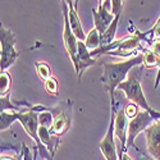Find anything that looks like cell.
Here are the masks:
<instances>
[{
	"instance_id": "cell-8",
	"label": "cell",
	"mask_w": 160,
	"mask_h": 160,
	"mask_svg": "<svg viewBox=\"0 0 160 160\" xmlns=\"http://www.w3.org/2000/svg\"><path fill=\"white\" fill-rule=\"evenodd\" d=\"M71 109H72V101L67 100L64 108L57 115H54V122H52L51 128H50L51 135H54L55 137L60 138L63 135H65V133L68 132L71 123H72Z\"/></svg>"
},
{
	"instance_id": "cell-25",
	"label": "cell",
	"mask_w": 160,
	"mask_h": 160,
	"mask_svg": "<svg viewBox=\"0 0 160 160\" xmlns=\"http://www.w3.org/2000/svg\"><path fill=\"white\" fill-rule=\"evenodd\" d=\"M119 160H132V158H131L127 152H123V155H122L121 158H119Z\"/></svg>"
},
{
	"instance_id": "cell-29",
	"label": "cell",
	"mask_w": 160,
	"mask_h": 160,
	"mask_svg": "<svg viewBox=\"0 0 160 160\" xmlns=\"http://www.w3.org/2000/svg\"><path fill=\"white\" fill-rule=\"evenodd\" d=\"M156 23H160V17H159V19L156 21Z\"/></svg>"
},
{
	"instance_id": "cell-30",
	"label": "cell",
	"mask_w": 160,
	"mask_h": 160,
	"mask_svg": "<svg viewBox=\"0 0 160 160\" xmlns=\"http://www.w3.org/2000/svg\"><path fill=\"white\" fill-rule=\"evenodd\" d=\"M123 2H124V0H123Z\"/></svg>"
},
{
	"instance_id": "cell-21",
	"label": "cell",
	"mask_w": 160,
	"mask_h": 160,
	"mask_svg": "<svg viewBox=\"0 0 160 160\" xmlns=\"http://www.w3.org/2000/svg\"><path fill=\"white\" fill-rule=\"evenodd\" d=\"M37 154V149H36V146L33 148V154H32V150L30 148H27V145H26L24 142L21 145V155L23 158V160H33L35 156Z\"/></svg>"
},
{
	"instance_id": "cell-17",
	"label": "cell",
	"mask_w": 160,
	"mask_h": 160,
	"mask_svg": "<svg viewBox=\"0 0 160 160\" xmlns=\"http://www.w3.org/2000/svg\"><path fill=\"white\" fill-rule=\"evenodd\" d=\"M0 129L7 131L12 123H14L17 121V112H2V115H0Z\"/></svg>"
},
{
	"instance_id": "cell-7",
	"label": "cell",
	"mask_w": 160,
	"mask_h": 160,
	"mask_svg": "<svg viewBox=\"0 0 160 160\" xmlns=\"http://www.w3.org/2000/svg\"><path fill=\"white\" fill-rule=\"evenodd\" d=\"M155 121L154 117L146 110H140L138 114L133 118L129 119L128 122V137H127V150L129 148H136V150H138V148L135 145V140L136 137L140 135L141 132H145V129L148 128L152 122Z\"/></svg>"
},
{
	"instance_id": "cell-31",
	"label": "cell",
	"mask_w": 160,
	"mask_h": 160,
	"mask_svg": "<svg viewBox=\"0 0 160 160\" xmlns=\"http://www.w3.org/2000/svg\"><path fill=\"white\" fill-rule=\"evenodd\" d=\"M22 159H23V158H22Z\"/></svg>"
},
{
	"instance_id": "cell-28",
	"label": "cell",
	"mask_w": 160,
	"mask_h": 160,
	"mask_svg": "<svg viewBox=\"0 0 160 160\" xmlns=\"http://www.w3.org/2000/svg\"><path fill=\"white\" fill-rule=\"evenodd\" d=\"M98 2H99V4H102V3L105 2V0H98Z\"/></svg>"
},
{
	"instance_id": "cell-6",
	"label": "cell",
	"mask_w": 160,
	"mask_h": 160,
	"mask_svg": "<svg viewBox=\"0 0 160 160\" xmlns=\"http://www.w3.org/2000/svg\"><path fill=\"white\" fill-rule=\"evenodd\" d=\"M115 96L110 98V121H109V127L108 132L99 143L100 151L105 160H119L118 156V150L115 145V132H114V124H115Z\"/></svg>"
},
{
	"instance_id": "cell-14",
	"label": "cell",
	"mask_w": 160,
	"mask_h": 160,
	"mask_svg": "<svg viewBox=\"0 0 160 160\" xmlns=\"http://www.w3.org/2000/svg\"><path fill=\"white\" fill-rule=\"evenodd\" d=\"M141 54H142V64L146 67V68H160V62H159V59L156 58V55L154 54V52L150 50V48L149 49H141Z\"/></svg>"
},
{
	"instance_id": "cell-3",
	"label": "cell",
	"mask_w": 160,
	"mask_h": 160,
	"mask_svg": "<svg viewBox=\"0 0 160 160\" xmlns=\"http://www.w3.org/2000/svg\"><path fill=\"white\" fill-rule=\"evenodd\" d=\"M17 121L23 126L26 133L35 141V146L44 160H54L46 146L38 137V113L28 109L27 112H17Z\"/></svg>"
},
{
	"instance_id": "cell-5",
	"label": "cell",
	"mask_w": 160,
	"mask_h": 160,
	"mask_svg": "<svg viewBox=\"0 0 160 160\" xmlns=\"http://www.w3.org/2000/svg\"><path fill=\"white\" fill-rule=\"evenodd\" d=\"M62 12L64 18V31H63V42L64 48L68 52V55L73 63V67L76 69V73H78L79 69V62H78V40L72 32L71 24H69V9L68 4L64 0H62Z\"/></svg>"
},
{
	"instance_id": "cell-23",
	"label": "cell",
	"mask_w": 160,
	"mask_h": 160,
	"mask_svg": "<svg viewBox=\"0 0 160 160\" xmlns=\"http://www.w3.org/2000/svg\"><path fill=\"white\" fill-rule=\"evenodd\" d=\"M150 31L154 33V38H160V23H155Z\"/></svg>"
},
{
	"instance_id": "cell-13",
	"label": "cell",
	"mask_w": 160,
	"mask_h": 160,
	"mask_svg": "<svg viewBox=\"0 0 160 160\" xmlns=\"http://www.w3.org/2000/svg\"><path fill=\"white\" fill-rule=\"evenodd\" d=\"M119 18H121V14H117L114 21H113V23L110 24V27L106 30L105 33L101 36V46H108V45L114 42L117 27H118V23H119Z\"/></svg>"
},
{
	"instance_id": "cell-20",
	"label": "cell",
	"mask_w": 160,
	"mask_h": 160,
	"mask_svg": "<svg viewBox=\"0 0 160 160\" xmlns=\"http://www.w3.org/2000/svg\"><path fill=\"white\" fill-rule=\"evenodd\" d=\"M2 100H0V109H2V112H19L18 108H16L14 105H13L10 102V99H9V94L7 96H3V98H0Z\"/></svg>"
},
{
	"instance_id": "cell-1",
	"label": "cell",
	"mask_w": 160,
	"mask_h": 160,
	"mask_svg": "<svg viewBox=\"0 0 160 160\" xmlns=\"http://www.w3.org/2000/svg\"><path fill=\"white\" fill-rule=\"evenodd\" d=\"M142 54L131 57L129 59L121 62V63H104L102 64V76L101 83L104 85L105 90L109 92L110 98L114 96L118 86L127 79L128 73L137 65L142 64Z\"/></svg>"
},
{
	"instance_id": "cell-4",
	"label": "cell",
	"mask_w": 160,
	"mask_h": 160,
	"mask_svg": "<svg viewBox=\"0 0 160 160\" xmlns=\"http://www.w3.org/2000/svg\"><path fill=\"white\" fill-rule=\"evenodd\" d=\"M16 35L10 30L2 26L0 27V45H2V51H0V68L2 72L7 71L8 68L16 63L17 58L19 57V52L16 50Z\"/></svg>"
},
{
	"instance_id": "cell-24",
	"label": "cell",
	"mask_w": 160,
	"mask_h": 160,
	"mask_svg": "<svg viewBox=\"0 0 160 160\" xmlns=\"http://www.w3.org/2000/svg\"><path fill=\"white\" fill-rule=\"evenodd\" d=\"M0 160H22V155H17V156H8V155H2Z\"/></svg>"
},
{
	"instance_id": "cell-15",
	"label": "cell",
	"mask_w": 160,
	"mask_h": 160,
	"mask_svg": "<svg viewBox=\"0 0 160 160\" xmlns=\"http://www.w3.org/2000/svg\"><path fill=\"white\" fill-rule=\"evenodd\" d=\"M85 44H86V46H87V49L90 51L96 50V49H99L101 46V36H100V33H99V31L96 28H92L88 32V35L86 36Z\"/></svg>"
},
{
	"instance_id": "cell-12",
	"label": "cell",
	"mask_w": 160,
	"mask_h": 160,
	"mask_svg": "<svg viewBox=\"0 0 160 160\" xmlns=\"http://www.w3.org/2000/svg\"><path fill=\"white\" fill-rule=\"evenodd\" d=\"M68 9H69V24H71L72 32L74 33L78 41H86V36H85V32L82 28L81 21H79V17L77 14L76 7L72 5V7H68Z\"/></svg>"
},
{
	"instance_id": "cell-27",
	"label": "cell",
	"mask_w": 160,
	"mask_h": 160,
	"mask_svg": "<svg viewBox=\"0 0 160 160\" xmlns=\"http://www.w3.org/2000/svg\"><path fill=\"white\" fill-rule=\"evenodd\" d=\"M78 2H79V0H74V7H76V9H77V5H78Z\"/></svg>"
},
{
	"instance_id": "cell-26",
	"label": "cell",
	"mask_w": 160,
	"mask_h": 160,
	"mask_svg": "<svg viewBox=\"0 0 160 160\" xmlns=\"http://www.w3.org/2000/svg\"><path fill=\"white\" fill-rule=\"evenodd\" d=\"M64 2H65L67 4H68V7H72V5H74V4H73V0H64Z\"/></svg>"
},
{
	"instance_id": "cell-22",
	"label": "cell",
	"mask_w": 160,
	"mask_h": 160,
	"mask_svg": "<svg viewBox=\"0 0 160 160\" xmlns=\"http://www.w3.org/2000/svg\"><path fill=\"white\" fill-rule=\"evenodd\" d=\"M140 106L138 105H136V104H133V102H128L127 105H126V115H127V118L128 119H133L137 114H138V112H140Z\"/></svg>"
},
{
	"instance_id": "cell-19",
	"label": "cell",
	"mask_w": 160,
	"mask_h": 160,
	"mask_svg": "<svg viewBox=\"0 0 160 160\" xmlns=\"http://www.w3.org/2000/svg\"><path fill=\"white\" fill-rule=\"evenodd\" d=\"M44 87H45V91L49 95L55 96V98L59 95V82L54 76H51L49 79H46V81L44 82Z\"/></svg>"
},
{
	"instance_id": "cell-10",
	"label": "cell",
	"mask_w": 160,
	"mask_h": 160,
	"mask_svg": "<svg viewBox=\"0 0 160 160\" xmlns=\"http://www.w3.org/2000/svg\"><path fill=\"white\" fill-rule=\"evenodd\" d=\"M92 16H94V23L95 28L99 31L100 36L105 33V31L110 27V24L114 21V14H112V12H109L104 7V4H99V10L92 9Z\"/></svg>"
},
{
	"instance_id": "cell-18",
	"label": "cell",
	"mask_w": 160,
	"mask_h": 160,
	"mask_svg": "<svg viewBox=\"0 0 160 160\" xmlns=\"http://www.w3.org/2000/svg\"><path fill=\"white\" fill-rule=\"evenodd\" d=\"M10 85H12V78L8 71L2 72L0 73V98L7 96L9 94Z\"/></svg>"
},
{
	"instance_id": "cell-2",
	"label": "cell",
	"mask_w": 160,
	"mask_h": 160,
	"mask_svg": "<svg viewBox=\"0 0 160 160\" xmlns=\"http://www.w3.org/2000/svg\"><path fill=\"white\" fill-rule=\"evenodd\" d=\"M141 77H142V65H137L128 73L127 79L119 85L117 90L123 91L129 102L136 104L142 110L149 112L156 121V119L160 118V112L154 110L149 105L148 100H146V98L143 95V91H142V87H141Z\"/></svg>"
},
{
	"instance_id": "cell-16",
	"label": "cell",
	"mask_w": 160,
	"mask_h": 160,
	"mask_svg": "<svg viewBox=\"0 0 160 160\" xmlns=\"http://www.w3.org/2000/svg\"><path fill=\"white\" fill-rule=\"evenodd\" d=\"M35 68H36V73H37L38 78L41 79V81H44V82L52 76L51 74V68H50V65L46 62H36L35 63Z\"/></svg>"
},
{
	"instance_id": "cell-9",
	"label": "cell",
	"mask_w": 160,
	"mask_h": 160,
	"mask_svg": "<svg viewBox=\"0 0 160 160\" xmlns=\"http://www.w3.org/2000/svg\"><path fill=\"white\" fill-rule=\"evenodd\" d=\"M146 145H148L149 154L155 159L160 160V118L154 121L145 129Z\"/></svg>"
},
{
	"instance_id": "cell-11",
	"label": "cell",
	"mask_w": 160,
	"mask_h": 160,
	"mask_svg": "<svg viewBox=\"0 0 160 160\" xmlns=\"http://www.w3.org/2000/svg\"><path fill=\"white\" fill-rule=\"evenodd\" d=\"M78 62H79V69H78L77 77H78V82H79L83 72L88 68L90 65L96 64V59L91 57L90 50L87 49L85 41H78Z\"/></svg>"
}]
</instances>
